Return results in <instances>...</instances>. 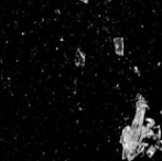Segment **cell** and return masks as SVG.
I'll return each mask as SVG.
<instances>
[{
	"label": "cell",
	"mask_w": 162,
	"mask_h": 161,
	"mask_svg": "<svg viewBox=\"0 0 162 161\" xmlns=\"http://www.w3.org/2000/svg\"><path fill=\"white\" fill-rule=\"evenodd\" d=\"M155 146H149L148 147V150L146 152H147V156L149 157V158H151V157L155 154Z\"/></svg>",
	"instance_id": "5"
},
{
	"label": "cell",
	"mask_w": 162,
	"mask_h": 161,
	"mask_svg": "<svg viewBox=\"0 0 162 161\" xmlns=\"http://www.w3.org/2000/svg\"><path fill=\"white\" fill-rule=\"evenodd\" d=\"M152 126H155V120L153 119L147 118L143 120V125H142L143 128H151Z\"/></svg>",
	"instance_id": "4"
},
{
	"label": "cell",
	"mask_w": 162,
	"mask_h": 161,
	"mask_svg": "<svg viewBox=\"0 0 162 161\" xmlns=\"http://www.w3.org/2000/svg\"><path fill=\"white\" fill-rule=\"evenodd\" d=\"M114 45H115V51L117 53V55H124V51H125V47H124V39L123 38H115L114 39Z\"/></svg>",
	"instance_id": "1"
},
{
	"label": "cell",
	"mask_w": 162,
	"mask_h": 161,
	"mask_svg": "<svg viewBox=\"0 0 162 161\" xmlns=\"http://www.w3.org/2000/svg\"><path fill=\"white\" fill-rule=\"evenodd\" d=\"M75 64L77 66H84L85 64V55L81 50H77L76 54H75Z\"/></svg>",
	"instance_id": "2"
},
{
	"label": "cell",
	"mask_w": 162,
	"mask_h": 161,
	"mask_svg": "<svg viewBox=\"0 0 162 161\" xmlns=\"http://www.w3.org/2000/svg\"><path fill=\"white\" fill-rule=\"evenodd\" d=\"M106 1H107V2H109V1H111V0H106Z\"/></svg>",
	"instance_id": "8"
},
{
	"label": "cell",
	"mask_w": 162,
	"mask_h": 161,
	"mask_svg": "<svg viewBox=\"0 0 162 161\" xmlns=\"http://www.w3.org/2000/svg\"><path fill=\"white\" fill-rule=\"evenodd\" d=\"M81 1H82V2H88V0H81Z\"/></svg>",
	"instance_id": "7"
},
{
	"label": "cell",
	"mask_w": 162,
	"mask_h": 161,
	"mask_svg": "<svg viewBox=\"0 0 162 161\" xmlns=\"http://www.w3.org/2000/svg\"><path fill=\"white\" fill-rule=\"evenodd\" d=\"M151 132H152V137H153V138H155V139H159L160 137H161V127L155 125V126L151 127Z\"/></svg>",
	"instance_id": "3"
},
{
	"label": "cell",
	"mask_w": 162,
	"mask_h": 161,
	"mask_svg": "<svg viewBox=\"0 0 162 161\" xmlns=\"http://www.w3.org/2000/svg\"><path fill=\"white\" fill-rule=\"evenodd\" d=\"M155 146V148H157L158 150H160V151H162V140H160V139H158Z\"/></svg>",
	"instance_id": "6"
}]
</instances>
